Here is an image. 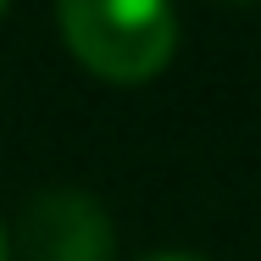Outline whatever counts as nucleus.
<instances>
[{"label": "nucleus", "instance_id": "obj_5", "mask_svg": "<svg viewBox=\"0 0 261 261\" xmlns=\"http://www.w3.org/2000/svg\"><path fill=\"white\" fill-rule=\"evenodd\" d=\"M0 11H6V0H0Z\"/></svg>", "mask_w": 261, "mask_h": 261}, {"label": "nucleus", "instance_id": "obj_2", "mask_svg": "<svg viewBox=\"0 0 261 261\" xmlns=\"http://www.w3.org/2000/svg\"><path fill=\"white\" fill-rule=\"evenodd\" d=\"M11 261H117V222L89 189L45 184L17 211Z\"/></svg>", "mask_w": 261, "mask_h": 261}, {"label": "nucleus", "instance_id": "obj_3", "mask_svg": "<svg viewBox=\"0 0 261 261\" xmlns=\"http://www.w3.org/2000/svg\"><path fill=\"white\" fill-rule=\"evenodd\" d=\"M145 261H206V256H189V250H156V256H145Z\"/></svg>", "mask_w": 261, "mask_h": 261}, {"label": "nucleus", "instance_id": "obj_4", "mask_svg": "<svg viewBox=\"0 0 261 261\" xmlns=\"http://www.w3.org/2000/svg\"><path fill=\"white\" fill-rule=\"evenodd\" d=\"M0 261H11V233H6V222H0Z\"/></svg>", "mask_w": 261, "mask_h": 261}, {"label": "nucleus", "instance_id": "obj_1", "mask_svg": "<svg viewBox=\"0 0 261 261\" xmlns=\"http://www.w3.org/2000/svg\"><path fill=\"white\" fill-rule=\"evenodd\" d=\"M61 45L106 84H150L178 56L172 0H56Z\"/></svg>", "mask_w": 261, "mask_h": 261}]
</instances>
